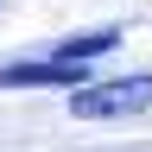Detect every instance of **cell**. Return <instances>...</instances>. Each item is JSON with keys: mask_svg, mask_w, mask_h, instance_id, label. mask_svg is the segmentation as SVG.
Returning <instances> with one entry per match:
<instances>
[{"mask_svg": "<svg viewBox=\"0 0 152 152\" xmlns=\"http://www.w3.org/2000/svg\"><path fill=\"white\" fill-rule=\"evenodd\" d=\"M76 121H121V114L152 108V76H114V83H89L76 89Z\"/></svg>", "mask_w": 152, "mask_h": 152, "instance_id": "1", "label": "cell"}, {"mask_svg": "<svg viewBox=\"0 0 152 152\" xmlns=\"http://www.w3.org/2000/svg\"><path fill=\"white\" fill-rule=\"evenodd\" d=\"M83 64L76 57L57 51L51 64H0V89H70V83H83Z\"/></svg>", "mask_w": 152, "mask_h": 152, "instance_id": "2", "label": "cell"}]
</instances>
